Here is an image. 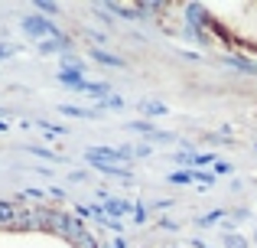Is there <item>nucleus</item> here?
I'll return each mask as SVG.
<instances>
[{"label":"nucleus","mask_w":257,"mask_h":248,"mask_svg":"<svg viewBox=\"0 0 257 248\" xmlns=\"http://www.w3.org/2000/svg\"><path fill=\"white\" fill-rule=\"evenodd\" d=\"M23 30L33 33L36 39H43V43H46V39H62V33H59L46 17H23Z\"/></svg>","instance_id":"nucleus-1"},{"label":"nucleus","mask_w":257,"mask_h":248,"mask_svg":"<svg viewBox=\"0 0 257 248\" xmlns=\"http://www.w3.org/2000/svg\"><path fill=\"white\" fill-rule=\"evenodd\" d=\"M127 127H131V131L147 134V137H153V140H173V134H170V131H157V127H153V124H147V121H131Z\"/></svg>","instance_id":"nucleus-2"},{"label":"nucleus","mask_w":257,"mask_h":248,"mask_svg":"<svg viewBox=\"0 0 257 248\" xmlns=\"http://www.w3.org/2000/svg\"><path fill=\"white\" fill-rule=\"evenodd\" d=\"M88 163L101 173H111V177H127V163H98V160H88Z\"/></svg>","instance_id":"nucleus-3"},{"label":"nucleus","mask_w":257,"mask_h":248,"mask_svg":"<svg viewBox=\"0 0 257 248\" xmlns=\"http://www.w3.org/2000/svg\"><path fill=\"white\" fill-rule=\"evenodd\" d=\"M111 212V219L124 216V212H131V203H117V199H104V206H101V212Z\"/></svg>","instance_id":"nucleus-4"},{"label":"nucleus","mask_w":257,"mask_h":248,"mask_svg":"<svg viewBox=\"0 0 257 248\" xmlns=\"http://www.w3.org/2000/svg\"><path fill=\"white\" fill-rule=\"evenodd\" d=\"M17 209L13 203H0V225H17Z\"/></svg>","instance_id":"nucleus-5"},{"label":"nucleus","mask_w":257,"mask_h":248,"mask_svg":"<svg viewBox=\"0 0 257 248\" xmlns=\"http://www.w3.org/2000/svg\"><path fill=\"white\" fill-rule=\"evenodd\" d=\"M62 115H69V118H94L98 111H91V108H75V105H62Z\"/></svg>","instance_id":"nucleus-6"},{"label":"nucleus","mask_w":257,"mask_h":248,"mask_svg":"<svg viewBox=\"0 0 257 248\" xmlns=\"http://www.w3.org/2000/svg\"><path fill=\"white\" fill-rule=\"evenodd\" d=\"M94 59H98V62H104V65H117V69H124V59H120V56H111V52H104V49H94Z\"/></svg>","instance_id":"nucleus-7"},{"label":"nucleus","mask_w":257,"mask_h":248,"mask_svg":"<svg viewBox=\"0 0 257 248\" xmlns=\"http://www.w3.org/2000/svg\"><path fill=\"white\" fill-rule=\"evenodd\" d=\"M173 183H195V170H182V173H173Z\"/></svg>","instance_id":"nucleus-8"},{"label":"nucleus","mask_w":257,"mask_h":248,"mask_svg":"<svg viewBox=\"0 0 257 248\" xmlns=\"http://www.w3.org/2000/svg\"><path fill=\"white\" fill-rule=\"evenodd\" d=\"M144 111H147V115H166V105H160V102H144Z\"/></svg>","instance_id":"nucleus-9"},{"label":"nucleus","mask_w":257,"mask_h":248,"mask_svg":"<svg viewBox=\"0 0 257 248\" xmlns=\"http://www.w3.org/2000/svg\"><path fill=\"white\" fill-rule=\"evenodd\" d=\"M225 245H228V248H247V242H244L241 235H228V238H225Z\"/></svg>","instance_id":"nucleus-10"},{"label":"nucleus","mask_w":257,"mask_h":248,"mask_svg":"<svg viewBox=\"0 0 257 248\" xmlns=\"http://www.w3.org/2000/svg\"><path fill=\"white\" fill-rule=\"evenodd\" d=\"M39 10H43V13H52V17H56V13H59V4H49V0H39Z\"/></svg>","instance_id":"nucleus-11"},{"label":"nucleus","mask_w":257,"mask_h":248,"mask_svg":"<svg viewBox=\"0 0 257 248\" xmlns=\"http://www.w3.org/2000/svg\"><path fill=\"white\" fill-rule=\"evenodd\" d=\"M120 105H124V102H120L117 95H111V98H104V102H101V108H120Z\"/></svg>","instance_id":"nucleus-12"}]
</instances>
